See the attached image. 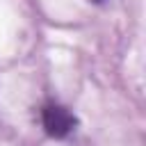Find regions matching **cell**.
Returning <instances> with one entry per match:
<instances>
[{"mask_svg": "<svg viewBox=\"0 0 146 146\" xmlns=\"http://www.w3.org/2000/svg\"><path fill=\"white\" fill-rule=\"evenodd\" d=\"M98 2H103V0H98Z\"/></svg>", "mask_w": 146, "mask_h": 146, "instance_id": "cell-2", "label": "cell"}, {"mask_svg": "<svg viewBox=\"0 0 146 146\" xmlns=\"http://www.w3.org/2000/svg\"><path fill=\"white\" fill-rule=\"evenodd\" d=\"M41 123H43V130L50 135V137H57V139H62V137H66L73 128H75V116L66 110V107H62V105H46L43 110H41Z\"/></svg>", "mask_w": 146, "mask_h": 146, "instance_id": "cell-1", "label": "cell"}]
</instances>
